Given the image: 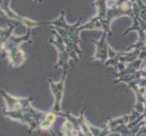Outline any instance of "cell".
<instances>
[{
	"instance_id": "cell-1",
	"label": "cell",
	"mask_w": 146,
	"mask_h": 136,
	"mask_svg": "<svg viewBox=\"0 0 146 136\" xmlns=\"http://www.w3.org/2000/svg\"><path fill=\"white\" fill-rule=\"evenodd\" d=\"M54 119H55V115L54 113H48L46 116V118H44V121L41 123V128L48 129L54 122Z\"/></svg>"
}]
</instances>
